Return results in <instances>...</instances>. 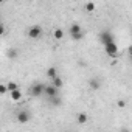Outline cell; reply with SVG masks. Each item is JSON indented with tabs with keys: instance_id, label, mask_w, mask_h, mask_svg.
Listing matches in <instances>:
<instances>
[{
	"instance_id": "cell-3",
	"label": "cell",
	"mask_w": 132,
	"mask_h": 132,
	"mask_svg": "<svg viewBox=\"0 0 132 132\" xmlns=\"http://www.w3.org/2000/svg\"><path fill=\"white\" fill-rule=\"evenodd\" d=\"M42 36V28L39 25H33L30 30H28V37L30 39H39Z\"/></svg>"
},
{
	"instance_id": "cell-17",
	"label": "cell",
	"mask_w": 132,
	"mask_h": 132,
	"mask_svg": "<svg viewBox=\"0 0 132 132\" xmlns=\"http://www.w3.org/2000/svg\"><path fill=\"white\" fill-rule=\"evenodd\" d=\"M50 103H51L53 106H61V103H62V101H61V98H59V96H54V98H50Z\"/></svg>"
},
{
	"instance_id": "cell-10",
	"label": "cell",
	"mask_w": 132,
	"mask_h": 132,
	"mask_svg": "<svg viewBox=\"0 0 132 132\" xmlns=\"http://www.w3.org/2000/svg\"><path fill=\"white\" fill-rule=\"evenodd\" d=\"M51 81H53V84H51V86H53V87H56V89H57V90H59V89H61V87H62V84H64V82H62V79H61V78H59V75H57V76H56V78H53V79H51Z\"/></svg>"
},
{
	"instance_id": "cell-14",
	"label": "cell",
	"mask_w": 132,
	"mask_h": 132,
	"mask_svg": "<svg viewBox=\"0 0 132 132\" xmlns=\"http://www.w3.org/2000/svg\"><path fill=\"white\" fill-rule=\"evenodd\" d=\"M6 56H8V59H16L17 57V50L16 48H10L6 51Z\"/></svg>"
},
{
	"instance_id": "cell-19",
	"label": "cell",
	"mask_w": 132,
	"mask_h": 132,
	"mask_svg": "<svg viewBox=\"0 0 132 132\" xmlns=\"http://www.w3.org/2000/svg\"><path fill=\"white\" fill-rule=\"evenodd\" d=\"M5 93H8V90H6V84H0V95H5Z\"/></svg>"
},
{
	"instance_id": "cell-9",
	"label": "cell",
	"mask_w": 132,
	"mask_h": 132,
	"mask_svg": "<svg viewBox=\"0 0 132 132\" xmlns=\"http://www.w3.org/2000/svg\"><path fill=\"white\" fill-rule=\"evenodd\" d=\"M10 96H11V100H13V101H19V100H22V90H20V89H17V90L11 92V93H10Z\"/></svg>"
},
{
	"instance_id": "cell-12",
	"label": "cell",
	"mask_w": 132,
	"mask_h": 132,
	"mask_svg": "<svg viewBox=\"0 0 132 132\" xmlns=\"http://www.w3.org/2000/svg\"><path fill=\"white\" fill-rule=\"evenodd\" d=\"M89 86H90V89H92V90H98V89L101 87V84H100V81H98V79H90Z\"/></svg>"
},
{
	"instance_id": "cell-5",
	"label": "cell",
	"mask_w": 132,
	"mask_h": 132,
	"mask_svg": "<svg viewBox=\"0 0 132 132\" xmlns=\"http://www.w3.org/2000/svg\"><path fill=\"white\" fill-rule=\"evenodd\" d=\"M31 120V113L28 112V110H20L19 113H17V121L20 123V124H25V123H28Z\"/></svg>"
},
{
	"instance_id": "cell-4",
	"label": "cell",
	"mask_w": 132,
	"mask_h": 132,
	"mask_svg": "<svg viewBox=\"0 0 132 132\" xmlns=\"http://www.w3.org/2000/svg\"><path fill=\"white\" fill-rule=\"evenodd\" d=\"M104 50H106V53H107L109 56H112V57H117V56H118V45H117L115 42L104 45Z\"/></svg>"
},
{
	"instance_id": "cell-8",
	"label": "cell",
	"mask_w": 132,
	"mask_h": 132,
	"mask_svg": "<svg viewBox=\"0 0 132 132\" xmlns=\"http://www.w3.org/2000/svg\"><path fill=\"white\" fill-rule=\"evenodd\" d=\"M45 75H47L50 79L56 78V76H57V70H56V67H48V69H47V72H45Z\"/></svg>"
},
{
	"instance_id": "cell-18",
	"label": "cell",
	"mask_w": 132,
	"mask_h": 132,
	"mask_svg": "<svg viewBox=\"0 0 132 132\" xmlns=\"http://www.w3.org/2000/svg\"><path fill=\"white\" fill-rule=\"evenodd\" d=\"M73 40H81L82 37H84V31H81V33H78V34H73V36H70Z\"/></svg>"
},
{
	"instance_id": "cell-20",
	"label": "cell",
	"mask_w": 132,
	"mask_h": 132,
	"mask_svg": "<svg viewBox=\"0 0 132 132\" xmlns=\"http://www.w3.org/2000/svg\"><path fill=\"white\" fill-rule=\"evenodd\" d=\"M117 104H118V107H120V109H123V107L126 106V101H123V100H120V101H118Z\"/></svg>"
},
{
	"instance_id": "cell-7",
	"label": "cell",
	"mask_w": 132,
	"mask_h": 132,
	"mask_svg": "<svg viewBox=\"0 0 132 132\" xmlns=\"http://www.w3.org/2000/svg\"><path fill=\"white\" fill-rule=\"evenodd\" d=\"M82 31V28H81V25L79 23H72V27L69 28V33H70V36H73V34H78V33H81Z\"/></svg>"
},
{
	"instance_id": "cell-1",
	"label": "cell",
	"mask_w": 132,
	"mask_h": 132,
	"mask_svg": "<svg viewBox=\"0 0 132 132\" xmlns=\"http://www.w3.org/2000/svg\"><path fill=\"white\" fill-rule=\"evenodd\" d=\"M44 89H45V84H42V82H36V84H33L31 87H30V95L31 96H40L42 93H44Z\"/></svg>"
},
{
	"instance_id": "cell-22",
	"label": "cell",
	"mask_w": 132,
	"mask_h": 132,
	"mask_svg": "<svg viewBox=\"0 0 132 132\" xmlns=\"http://www.w3.org/2000/svg\"><path fill=\"white\" fill-rule=\"evenodd\" d=\"M120 132H130V130H129V129H121Z\"/></svg>"
},
{
	"instance_id": "cell-11",
	"label": "cell",
	"mask_w": 132,
	"mask_h": 132,
	"mask_svg": "<svg viewBox=\"0 0 132 132\" xmlns=\"http://www.w3.org/2000/svg\"><path fill=\"white\" fill-rule=\"evenodd\" d=\"M19 89V84L17 82H14V81H11V82H8L6 84V90L11 93V92H14V90H17Z\"/></svg>"
},
{
	"instance_id": "cell-2",
	"label": "cell",
	"mask_w": 132,
	"mask_h": 132,
	"mask_svg": "<svg viewBox=\"0 0 132 132\" xmlns=\"http://www.w3.org/2000/svg\"><path fill=\"white\" fill-rule=\"evenodd\" d=\"M100 42H101L103 45H107V44L115 42V37H113L112 33H109V31H103V33L100 34Z\"/></svg>"
},
{
	"instance_id": "cell-21",
	"label": "cell",
	"mask_w": 132,
	"mask_h": 132,
	"mask_svg": "<svg viewBox=\"0 0 132 132\" xmlns=\"http://www.w3.org/2000/svg\"><path fill=\"white\" fill-rule=\"evenodd\" d=\"M3 34H5V27L0 23V36H3Z\"/></svg>"
},
{
	"instance_id": "cell-16",
	"label": "cell",
	"mask_w": 132,
	"mask_h": 132,
	"mask_svg": "<svg viewBox=\"0 0 132 132\" xmlns=\"http://www.w3.org/2000/svg\"><path fill=\"white\" fill-rule=\"evenodd\" d=\"M53 36H54V39H57V40H59V39H62V37H64V31H62L61 28H57V30H54V34H53Z\"/></svg>"
},
{
	"instance_id": "cell-6",
	"label": "cell",
	"mask_w": 132,
	"mask_h": 132,
	"mask_svg": "<svg viewBox=\"0 0 132 132\" xmlns=\"http://www.w3.org/2000/svg\"><path fill=\"white\" fill-rule=\"evenodd\" d=\"M44 93H45L48 98H54V96H57V89L53 87V86H45Z\"/></svg>"
},
{
	"instance_id": "cell-13",
	"label": "cell",
	"mask_w": 132,
	"mask_h": 132,
	"mask_svg": "<svg viewBox=\"0 0 132 132\" xmlns=\"http://www.w3.org/2000/svg\"><path fill=\"white\" fill-rule=\"evenodd\" d=\"M76 120H78V123H79V124H86L89 118H87V115H86V113H82V112H81V113H78Z\"/></svg>"
},
{
	"instance_id": "cell-15",
	"label": "cell",
	"mask_w": 132,
	"mask_h": 132,
	"mask_svg": "<svg viewBox=\"0 0 132 132\" xmlns=\"http://www.w3.org/2000/svg\"><path fill=\"white\" fill-rule=\"evenodd\" d=\"M86 11L87 13H93L95 11V3L93 2H87L86 3Z\"/></svg>"
}]
</instances>
